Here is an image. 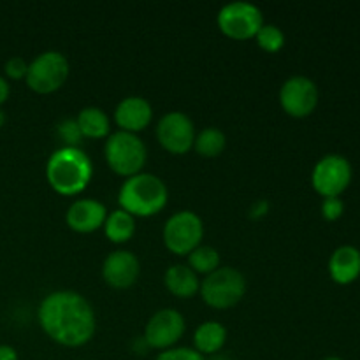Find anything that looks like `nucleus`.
Returning <instances> with one entry per match:
<instances>
[{"mask_svg": "<svg viewBox=\"0 0 360 360\" xmlns=\"http://www.w3.org/2000/svg\"><path fill=\"white\" fill-rule=\"evenodd\" d=\"M39 323L55 343L67 348L86 345L97 329L90 302L72 290H56L46 295L39 306Z\"/></svg>", "mask_w": 360, "mask_h": 360, "instance_id": "nucleus-1", "label": "nucleus"}, {"mask_svg": "<svg viewBox=\"0 0 360 360\" xmlns=\"http://www.w3.org/2000/svg\"><path fill=\"white\" fill-rule=\"evenodd\" d=\"M94 165L81 148L62 146L51 153L46 164L49 186L60 195H77L91 181Z\"/></svg>", "mask_w": 360, "mask_h": 360, "instance_id": "nucleus-2", "label": "nucleus"}, {"mask_svg": "<svg viewBox=\"0 0 360 360\" xmlns=\"http://www.w3.org/2000/svg\"><path fill=\"white\" fill-rule=\"evenodd\" d=\"M169 200L167 185L158 176L150 172L127 178L118 193L120 210L127 211L134 218L153 217L165 207Z\"/></svg>", "mask_w": 360, "mask_h": 360, "instance_id": "nucleus-3", "label": "nucleus"}, {"mask_svg": "<svg viewBox=\"0 0 360 360\" xmlns=\"http://www.w3.org/2000/svg\"><path fill=\"white\" fill-rule=\"evenodd\" d=\"M104 155L108 165L116 174L132 178V176L143 172L148 151L146 144L137 134L118 130L115 134H109L104 146Z\"/></svg>", "mask_w": 360, "mask_h": 360, "instance_id": "nucleus-4", "label": "nucleus"}, {"mask_svg": "<svg viewBox=\"0 0 360 360\" xmlns=\"http://www.w3.org/2000/svg\"><path fill=\"white\" fill-rule=\"evenodd\" d=\"M199 292L210 308L229 309L245 297L246 280L234 267H218L200 281Z\"/></svg>", "mask_w": 360, "mask_h": 360, "instance_id": "nucleus-5", "label": "nucleus"}, {"mask_svg": "<svg viewBox=\"0 0 360 360\" xmlns=\"http://www.w3.org/2000/svg\"><path fill=\"white\" fill-rule=\"evenodd\" d=\"M69 60L60 51H44L28 63L27 84L37 94L48 95L60 90L69 77Z\"/></svg>", "mask_w": 360, "mask_h": 360, "instance_id": "nucleus-6", "label": "nucleus"}, {"mask_svg": "<svg viewBox=\"0 0 360 360\" xmlns=\"http://www.w3.org/2000/svg\"><path fill=\"white\" fill-rule=\"evenodd\" d=\"M204 238V224L197 213L190 210L172 214L164 227V245L174 255L188 257Z\"/></svg>", "mask_w": 360, "mask_h": 360, "instance_id": "nucleus-7", "label": "nucleus"}, {"mask_svg": "<svg viewBox=\"0 0 360 360\" xmlns=\"http://www.w3.org/2000/svg\"><path fill=\"white\" fill-rule=\"evenodd\" d=\"M218 28L234 41H248L255 37L264 25V14L255 4L231 2L218 13Z\"/></svg>", "mask_w": 360, "mask_h": 360, "instance_id": "nucleus-8", "label": "nucleus"}, {"mask_svg": "<svg viewBox=\"0 0 360 360\" xmlns=\"http://www.w3.org/2000/svg\"><path fill=\"white\" fill-rule=\"evenodd\" d=\"M352 181V165L341 155H326L316 162L311 174L313 188L327 197H340Z\"/></svg>", "mask_w": 360, "mask_h": 360, "instance_id": "nucleus-9", "label": "nucleus"}, {"mask_svg": "<svg viewBox=\"0 0 360 360\" xmlns=\"http://www.w3.org/2000/svg\"><path fill=\"white\" fill-rule=\"evenodd\" d=\"M157 139L165 151L172 155L188 153L195 143V125L181 111H171L157 125Z\"/></svg>", "mask_w": 360, "mask_h": 360, "instance_id": "nucleus-10", "label": "nucleus"}, {"mask_svg": "<svg viewBox=\"0 0 360 360\" xmlns=\"http://www.w3.org/2000/svg\"><path fill=\"white\" fill-rule=\"evenodd\" d=\"M185 329L186 323L181 313L172 308L158 309L148 320L146 327H144L143 340L146 347L164 352L169 350V348H174V345L185 334Z\"/></svg>", "mask_w": 360, "mask_h": 360, "instance_id": "nucleus-11", "label": "nucleus"}, {"mask_svg": "<svg viewBox=\"0 0 360 360\" xmlns=\"http://www.w3.org/2000/svg\"><path fill=\"white\" fill-rule=\"evenodd\" d=\"M280 104L287 115L306 118L319 105V88L306 76H292L281 84Z\"/></svg>", "mask_w": 360, "mask_h": 360, "instance_id": "nucleus-12", "label": "nucleus"}, {"mask_svg": "<svg viewBox=\"0 0 360 360\" xmlns=\"http://www.w3.org/2000/svg\"><path fill=\"white\" fill-rule=\"evenodd\" d=\"M141 266L137 257L127 250H116L105 257L102 264V276L104 281L112 288H129L137 281Z\"/></svg>", "mask_w": 360, "mask_h": 360, "instance_id": "nucleus-13", "label": "nucleus"}, {"mask_svg": "<svg viewBox=\"0 0 360 360\" xmlns=\"http://www.w3.org/2000/svg\"><path fill=\"white\" fill-rule=\"evenodd\" d=\"M108 210L95 199H77L69 206L65 214L67 225L79 234H90L104 227Z\"/></svg>", "mask_w": 360, "mask_h": 360, "instance_id": "nucleus-14", "label": "nucleus"}, {"mask_svg": "<svg viewBox=\"0 0 360 360\" xmlns=\"http://www.w3.org/2000/svg\"><path fill=\"white\" fill-rule=\"evenodd\" d=\"M151 118H153L151 104L146 98L137 97V95L123 98L115 109V122L123 132H141L150 125Z\"/></svg>", "mask_w": 360, "mask_h": 360, "instance_id": "nucleus-15", "label": "nucleus"}, {"mask_svg": "<svg viewBox=\"0 0 360 360\" xmlns=\"http://www.w3.org/2000/svg\"><path fill=\"white\" fill-rule=\"evenodd\" d=\"M329 274L338 285H350L360 276V252L350 245L340 246L329 259Z\"/></svg>", "mask_w": 360, "mask_h": 360, "instance_id": "nucleus-16", "label": "nucleus"}, {"mask_svg": "<svg viewBox=\"0 0 360 360\" xmlns=\"http://www.w3.org/2000/svg\"><path fill=\"white\" fill-rule=\"evenodd\" d=\"M164 283L172 295L179 299H190L199 292L200 280L186 264H174L165 271Z\"/></svg>", "mask_w": 360, "mask_h": 360, "instance_id": "nucleus-17", "label": "nucleus"}, {"mask_svg": "<svg viewBox=\"0 0 360 360\" xmlns=\"http://www.w3.org/2000/svg\"><path fill=\"white\" fill-rule=\"evenodd\" d=\"M227 343V329L220 322H204L193 333V350L200 355H214Z\"/></svg>", "mask_w": 360, "mask_h": 360, "instance_id": "nucleus-18", "label": "nucleus"}, {"mask_svg": "<svg viewBox=\"0 0 360 360\" xmlns=\"http://www.w3.org/2000/svg\"><path fill=\"white\" fill-rule=\"evenodd\" d=\"M77 127H79L83 137H90V139H104L109 137L111 132V122H109V116L102 111L101 108H90L81 109L79 115L76 118Z\"/></svg>", "mask_w": 360, "mask_h": 360, "instance_id": "nucleus-19", "label": "nucleus"}, {"mask_svg": "<svg viewBox=\"0 0 360 360\" xmlns=\"http://www.w3.org/2000/svg\"><path fill=\"white\" fill-rule=\"evenodd\" d=\"M104 232L112 243H127L136 234V218L123 210H116L108 214L104 221Z\"/></svg>", "mask_w": 360, "mask_h": 360, "instance_id": "nucleus-20", "label": "nucleus"}, {"mask_svg": "<svg viewBox=\"0 0 360 360\" xmlns=\"http://www.w3.org/2000/svg\"><path fill=\"white\" fill-rule=\"evenodd\" d=\"M225 144H227V137L221 132L220 129H214V127H207V129L200 130L199 134H195V148L197 153L200 157L206 158H214L218 155H221V151L225 150Z\"/></svg>", "mask_w": 360, "mask_h": 360, "instance_id": "nucleus-21", "label": "nucleus"}, {"mask_svg": "<svg viewBox=\"0 0 360 360\" xmlns=\"http://www.w3.org/2000/svg\"><path fill=\"white\" fill-rule=\"evenodd\" d=\"M188 267L197 274H211L220 267V253L213 246H197L188 255Z\"/></svg>", "mask_w": 360, "mask_h": 360, "instance_id": "nucleus-22", "label": "nucleus"}, {"mask_svg": "<svg viewBox=\"0 0 360 360\" xmlns=\"http://www.w3.org/2000/svg\"><path fill=\"white\" fill-rule=\"evenodd\" d=\"M255 39L259 48L267 53H276L285 46V34L280 27H276V25L264 23L262 28L257 32Z\"/></svg>", "mask_w": 360, "mask_h": 360, "instance_id": "nucleus-23", "label": "nucleus"}, {"mask_svg": "<svg viewBox=\"0 0 360 360\" xmlns=\"http://www.w3.org/2000/svg\"><path fill=\"white\" fill-rule=\"evenodd\" d=\"M56 134H58L60 141L65 143V146L77 148V144L83 139V134H81L76 120H63V122H60L58 127H56Z\"/></svg>", "mask_w": 360, "mask_h": 360, "instance_id": "nucleus-24", "label": "nucleus"}, {"mask_svg": "<svg viewBox=\"0 0 360 360\" xmlns=\"http://www.w3.org/2000/svg\"><path fill=\"white\" fill-rule=\"evenodd\" d=\"M155 360H206V357L200 355L197 350H193V348L174 347L169 348V350L160 352Z\"/></svg>", "mask_w": 360, "mask_h": 360, "instance_id": "nucleus-25", "label": "nucleus"}, {"mask_svg": "<svg viewBox=\"0 0 360 360\" xmlns=\"http://www.w3.org/2000/svg\"><path fill=\"white\" fill-rule=\"evenodd\" d=\"M345 204L340 197H327L322 202V217L329 221H336L343 217Z\"/></svg>", "mask_w": 360, "mask_h": 360, "instance_id": "nucleus-26", "label": "nucleus"}, {"mask_svg": "<svg viewBox=\"0 0 360 360\" xmlns=\"http://www.w3.org/2000/svg\"><path fill=\"white\" fill-rule=\"evenodd\" d=\"M28 72V63L25 62L21 56H13L6 62V74L13 79H21V77H27Z\"/></svg>", "mask_w": 360, "mask_h": 360, "instance_id": "nucleus-27", "label": "nucleus"}, {"mask_svg": "<svg viewBox=\"0 0 360 360\" xmlns=\"http://www.w3.org/2000/svg\"><path fill=\"white\" fill-rule=\"evenodd\" d=\"M267 210H269V204H267L266 200H259V202H255L252 207H250V217L260 218L267 213Z\"/></svg>", "mask_w": 360, "mask_h": 360, "instance_id": "nucleus-28", "label": "nucleus"}, {"mask_svg": "<svg viewBox=\"0 0 360 360\" xmlns=\"http://www.w3.org/2000/svg\"><path fill=\"white\" fill-rule=\"evenodd\" d=\"M0 360H18V354L9 345H0Z\"/></svg>", "mask_w": 360, "mask_h": 360, "instance_id": "nucleus-29", "label": "nucleus"}, {"mask_svg": "<svg viewBox=\"0 0 360 360\" xmlns=\"http://www.w3.org/2000/svg\"><path fill=\"white\" fill-rule=\"evenodd\" d=\"M9 91H11L9 83H7V81L0 76V104H4V102L9 98Z\"/></svg>", "mask_w": 360, "mask_h": 360, "instance_id": "nucleus-30", "label": "nucleus"}, {"mask_svg": "<svg viewBox=\"0 0 360 360\" xmlns=\"http://www.w3.org/2000/svg\"><path fill=\"white\" fill-rule=\"evenodd\" d=\"M4 123H6V112H4L2 109H0V129H2V127H4Z\"/></svg>", "mask_w": 360, "mask_h": 360, "instance_id": "nucleus-31", "label": "nucleus"}, {"mask_svg": "<svg viewBox=\"0 0 360 360\" xmlns=\"http://www.w3.org/2000/svg\"><path fill=\"white\" fill-rule=\"evenodd\" d=\"M322 360H343V359H341V357H334V355H333V357H326V359H322Z\"/></svg>", "mask_w": 360, "mask_h": 360, "instance_id": "nucleus-32", "label": "nucleus"}]
</instances>
